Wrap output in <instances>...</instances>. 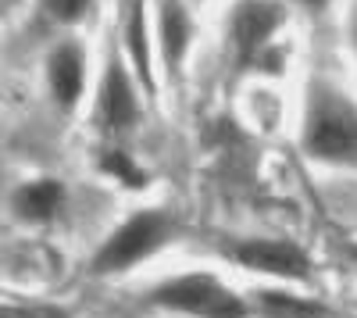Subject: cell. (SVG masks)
<instances>
[{"mask_svg": "<svg viewBox=\"0 0 357 318\" xmlns=\"http://www.w3.org/2000/svg\"><path fill=\"white\" fill-rule=\"evenodd\" d=\"M304 147L318 161L357 165V104L329 82H314L304 111Z\"/></svg>", "mask_w": 357, "mask_h": 318, "instance_id": "1", "label": "cell"}, {"mask_svg": "<svg viewBox=\"0 0 357 318\" xmlns=\"http://www.w3.org/2000/svg\"><path fill=\"white\" fill-rule=\"evenodd\" d=\"M151 304L175 315H190V318H247L250 315L247 301L211 272H183L158 282L151 290Z\"/></svg>", "mask_w": 357, "mask_h": 318, "instance_id": "2", "label": "cell"}, {"mask_svg": "<svg viewBox=\"0 0 357 318\" xmlns=\"http://www.w3.org/2000/svg\"><path fill=\"white\" fill-rule=\"evenodd\" d=\"M172 218L165 211H139L132 218H126L114 233L100 243V250L93 254V272L97 275H111V272H126L143 257L158 254L168 240H172Z\"/></svg>", "mask_w": 357, "mask_h": 318, "instance_id": "3", "label": "cell"}, {"mask_svg": "<svg viewBox=\"0 0 357 318\" xmlns=\"http://www.w3.org/2000/svg\"><path fill=\"white\" fill-rule=\"evenodd\" d=\"M282 8L275 0H236L229 18V40L236 47V61L243 68H257L275 61L272 40L282 25Z\"/></svg>", "mask_w": 357, "mask_h": 318, "instance_id": "4", "label": "cell"}, {"mask_svg": "<svg viewBox=\"0 0 357 318\" xmlns=\"http://www.w3.org/2000/svg\"><path fill=\"white\" fill-rule=\"evenodd\" d=\"M232 257L250 272L261 275H275V279H307L311 275V262L307 254L289 243V240H243L232 247Z\"/></svg>", "mask_w": 357, "mask_h": 318, "instance_id": "5", "label": "cell"}, {"mask_svg": "<svg viewBox=\"0 0 357 318\" xmlns=\"http://www.w3.org/2000/svg\"><path fill=\"white\" fill-rule=\"evenodd\" d=\"M139 114V100H136V86L126 72L122 61H111L104 72V86L97 97V122L104 129H129Z\"/></svg>", "mask_w": 357, "mask_h": 318, "instance_id": "6", "label": "cell"}, {"mask_svg": "<svg viewBox=\"0 0 357 318\" xmlns=\"http://www.w3.org/2000/svg\"><path fill=\"white\" fill-rule=\"evenodd\" d=\"M47 82H50V93L57 100V107L72 111L82 97V82H86V57L75 43H61L50 61H47Z\"/></svg>", "mask_w": 357, "mask_h": 318, "instance_id": "7", "label": "cell"}, {"mask_svg": "<svg viewBox=\"0 0 357 318\" xmlns=\"http://www.w3.org/2000/svg\"><path fill=\"white\" fill-rule=\"evenodd\" d=\"M65 204V186L57 179H33L15 190L11 208L22 222H50Z\"/></svg>", "mask_w": 357, "mask_h": 318, "instance_id": "8", "label": "cell"}, {"mask_svg": "<svg viewBox=\"0 0 357 318\" xmlns=\"http://www.w3.org/2000/svg\"><path fill=\"white\" fill-rule=\"evenodd\" d=\"M161 40H165V57L168 65H178L186 54V43H190V22L183 15V8L168 0L165 4V15H161Z\"/></svg>", "mask_w": 357, "mask_h": 318, "instance_id": "9", "label": "cell"}, {"mask_svg": "<svg viewBox=\"0 0 357 318\" xmlns=\"http://www.w3.org/2000/svg\"><path fill=\"white\" fill-rule=\"evenodd\" d=\"M261 311L264 315H275V318H314V315H321L318 304H304V301H296V297L275 294V290H264L261 294Z\"/></svg>", "mask_w": 357, "mask_h": 318, "instance_id": "10", "label": "cell"}, {"mask_svg": "<svg viewBox=\"0 0 357 318\" xmlns=\"http://www.w3.org/2000/svg\"><path fill=\"white\" fill-rule=\"evenodd\" d=\"M100 168L107 172V176H114V179H122L126 186H132V190H139V186H146V172L126 154V151H107L104 158H100Z\"/></svg>", "mask_w": 357, "mask_h": 318, "instance_id": "11", "label": "cell"}, {"mask_svg": "<svg viewBox=\"0 0 357 318\" xmlns=\"http://www.w3.org/2000/svg\"><path fill=\"white\" fill-rule=\"evenodd\" d=\"M129 47H132V57H136V68L146 75V22H143V11H132V18H129Z\"/></svg>", "mask_w": 357, "mask_h": 318, "instance_id": "12", "label": "cell"}, {"mask_svg": "<svg viewBox=\"0 0 357 318\" xmlns=\"http://www.w3.org/2000/svg\"><path fill=\"white\" fill-rule=\"evenodd\" d=\"M93 0H43V8L54 22H79Z\"/></svg>", "mask_w": 357, "mask_h": 318, "instance_id": "13", "label": "cell"}, {"mask_svg": "<svg viewBox=\"0 0 357 318\" xmlns=\"http://www.w3.org/2000/svg\"><path fill=\"white\" fill-rule=\"evenodd\" d=\"M22 318H72L65 308H54V304H18Z\"/></svg>", "mask_w": 357, "mask_h": 318, "instance_id": "14", "label": "cell"}, {"mask_svg": "<svg viewBox=\"0 0 357 318\" xmlns=\"http://www.w3.org/2000/svg\"><path fill=\"white\" fill-rule=\"evenodd\" d=\"M0 318H22L18 304H0Z\"/></svg>", "mask_w": 357, "mask_h": 318, "instance_id": "15", "label": "cell"}, {"mask_svg": "<svg viewBox=\"0 0 357 318\" xmlns=\"http://www.w3.org/2000/svg\"><path fill=\"white\" fill-rule=\"evenodd\" d=\"M350 36H354V47H357V11H354V18H350Z\"/></svg>", "mask_w": 357, "mask_h": 318, "instance_id": "16", "label": "cell"}, {"mask_svg": "<svg viewBox=\"0 0 357 318\" xmlns=\"http://www.w3.org/2000/svg\"><path fill=\"white\" fill-rule=\"evenodd\" d=\"M354 265H357V247H354Z\"/></svg>", "mask_w": 357, "mask_h": 318, "instance_id": "17", "label": "cell"}]
</instances>
